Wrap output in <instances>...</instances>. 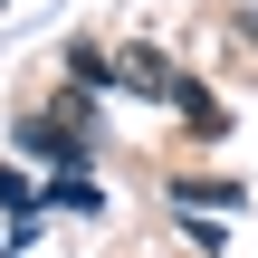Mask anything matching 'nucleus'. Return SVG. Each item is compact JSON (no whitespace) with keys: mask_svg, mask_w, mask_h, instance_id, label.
Wrapping results in <instances>:
<instances>
[{"mask_svg":"<svg viewBox=\"0 0 258 258\" xmlns=\"http://www.w3.org/2000/svg\"><path fill=\"white\" fill-rule=\"evenodd\" d=\"M115 86H144V96H172V105H182V115H191V124H220V115H211V96H201V86H191V77H182V67H163V57H153V48H134V57H124V77H115Z\"/></svg>","mask_w":258,"mask_h":258,"instance_id":"f257e3e1","label":"nucleus"},{"mask_svg":"<svg viewBox=\"0 0 258 258\" xmlns=\"http://www.w3.org/2000/svg\"><path fill=\"white\" fill-rule=\"evenodd\" d=\"M182 201H201V211H230V201H239V182H182Z\"/></svg>","mask_w":258,"mask_h":258,"instance_id":"f03ea898","label":"nucleus"}]
</instances>
